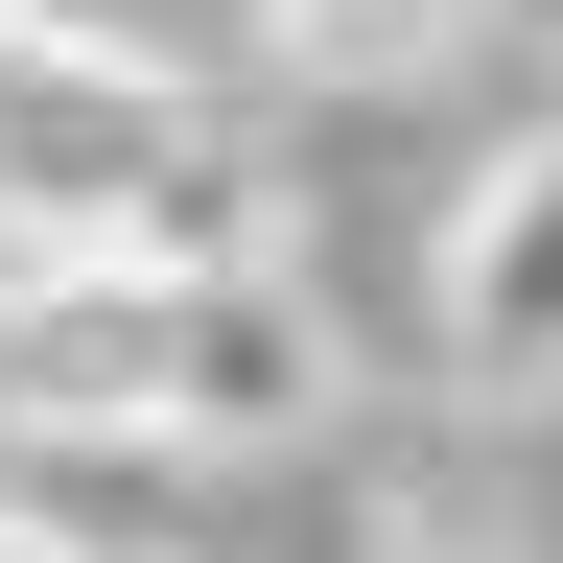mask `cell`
Segmentation results:
<instances>
[{
    "instance_id": "obj_1",
    "label": "cell",
    "mask_w": 563,
    "mask_h": 563,
    "mask_svg": "<svg viewBox=\"0 0 563 563\" xmlns=\"http://www.w3.org/2000/svg\"><path fill=\"white\" fill-rule=\"evenodd\" d=\"M70 235H211V118L141 24L0 0V258H70Z\"/></svg>"
},
{
    "instance_id": "obj_6",
    "label": "cell",
    "mask_w": 563,
    "mask_h": 563,
    "mask_svg": "<svg viewBox=\"0 0 563 563\" xmlns=\"http://www.w3.org/2000/svg\"><path fill=\"white\" fill-rule=\"evenodd\" d=\"M0 563H95V540H70V517H24V493H0Z\"/></svg>"
},
{
    "instance_id": "obj_8",
    "label": "cell",
    "mask_w": 563,
    "mask_h": 563,
    "mask_svg": "<svg viewBox=\"0 0 563 563\" xmlns=\"http://www.w3.org/2000/svg\"><path fill=\"white\" fill-rule=\"evenodd\" d=\"M399 563H470V540H399Z\"/></svg>"
},
{
    "instance_id": "obj_2",
    "label": "cell",
    "mask_w": 563,
    "mask_h": 563,
    "mask_svg": "<svg viewBox=\"0 0 563 563\" xmlns=\"http://www.w3.org/2000/svg\"><path fill=\"white\" fill-rule=\"evenodd\" d=\"M0 422L24 446H188V235H70L0 282Z\"/></svg>"
},
{
    "instance_id": "obj_7",
    "label": "cell",
    "mask_w": 563,
    "mask_h": 563,
    "mask_svg": "<svg viewBox=\"0 0 563 563\" xmlns=\"http://www.w3.org/2000/svg\"><path fill=\"white\" fill-rule=\"evenodd\" d=\"M493 24H517V47H563V0H493Z\"/></svg>"
},
{
    "instance_id": "obj_3",
    "label": "cell",
    "mask_w": 563,
    "mask_h": 563,
    "mask_svg": "<svg viewBox=\"0 0 563 563\" xmlns=\"http://www.w3.org/2000/svg\"><path fill=\"white\" fill-rule=\"evenodd\" d=\"M282 422H329V306L235 235H188V446H282Z\"/></svg>"
},
{
    "instance_id": "obj_5",
    "label": "cell",
    "mask_w": 563,
    "mask_h": 563,
    "mask_svg": "<svg viewBox=\"0 0 563 563\" xmlns=\"http://www.w3.org/2000/svg\"><path fill=\"white\" fill-rule=\"evenodd\" d=\"M258 24L306 47V70H422V47H470L493 0H258Z\"/></svg>"
},
{
    "instance_id": "obj_4",
    "label": "cell",
    "mask_w": 563,
    "mask_h": 563,
    "mask_svg": "<svg viewBox=\"0 0 563 563\" xmlns=\"http://www.w3.org/2000/svg\"><path fill=\"white\" fill-rule=\"evenodd\" d=\"M446 352H470L493 399L563 376V141H517V165L446 211Z\"/></svg>"
}]
</instances>
